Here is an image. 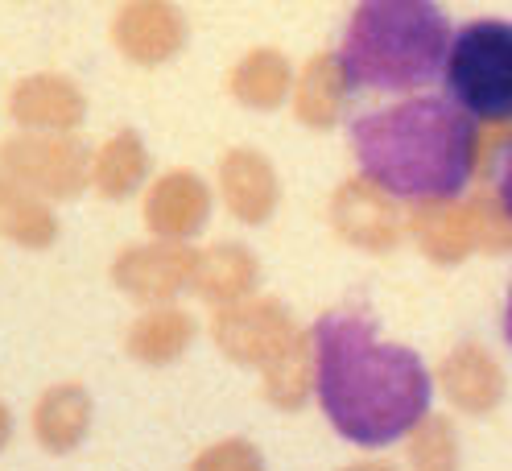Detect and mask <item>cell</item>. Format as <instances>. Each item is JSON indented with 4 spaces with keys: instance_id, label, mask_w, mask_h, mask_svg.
<instances>
[{
    "instance_id": "1",
    "label": "cell",
    "mask_w": 512,
    "mask_h": 471,
    "mask_svg": "<svg viewBox=\"0 0 512 471\" xmlns=\"http://www.w3.org/2000/svg\"><path fill=\"white\" fill-rule=\"evenodd\" d=\"M430 372L418 352L384 343L356 310L314 323V393L335 434L356 447H389L430 410Z\"/></svg>"
},
{
    "instance_id": "2",
    "label": "cell",
    "mask_w": 512,
    "mask_h": 471,
    "mask_svg": "<svg viewBox=\"0 0 512 471\" xmlns=\"http://www.w3.org/2000/svg\"><path fill=\"white\" fill-rule=\"evenodd\" d=\"M475 124L451 100L413 96L351 120V149L380 195L446 203L475 170Z\"/></svg>"
},
{
    "instance_id": "3",
    "label": "cell",
    "mask_w": 512,
    "mask_h": 471,
    "mask_svg": "<svg viewBox=\"0 0 512 471\" xmlns=\"http://www.w3.org/2000/svg\"><path fill=\"white\" fill-rule=\"evenodd\" d=\"M451 21L430 0H368L351 13L335 67L343 87L409 91L446 71Z\"/></svg>"
},
{
    "instance_id": "4",
    "label": "cell",
    "mask_w": 512,
    "mask_h": 471,
    "mask_svg": "<svg viewBox=\"0 0 512 471\" xmlns=\"http://www.w3.org/2000/svg\"><path fill=\"white\" fill-rule=\"evenodd\" d=\"M446 91L451 104L488 124L512 112V21H471L463 25L446 54Z\"/></svg>"
},
{
    "instance_id": "5",
    "label": "cell",
    "mask_w": 512,
    "mask_h": 471,
    "mask_svg": "<svg viewBox=\"0 0 512 471\" xmlns=\"http://www.w3.org/2000/svg\"><path fill=\"white\" fill-rule=\"evenodd\" d=\"M442 385H446V393H451V401L463 405V410H471V414L492 410V405L504 397V376H500L496 360L484 348H475V343L459 348L451 360L442 364Z\"/></svg>"
},
{
    "instance_id": "6",
    "label": "cell",
    "mask_w": 512,
    "mask_h": 471,
    "mask_svg": "<svg viewBox=\"0 0 512 471\" xmlns=\"http://www.w3.org/2000/svg\"><path fill=\"white\" fill-rule=\"evenodd\" d=\"M413 463H418V471H455V434L442 418H426L418 426Z\"/></svg>"
},
{
    "instance_id": "7",
    "label": "cell",
    "mask_w": 512,
    "mask_h": 471,
    "mask_svg": "<svg viewBox=\"0 0 512 471\" xmlns=\"http://www.w3.org/2000/svg\"><path fill=\"white\" fill-rule=\"evenodd\" d=\"M426 244H430V253L442 257V261L463 257L467 248L475 244L471 207H467V211H446V215H438V219H434V228L426 232Z\"/></svg>"
},
{
    "instance_id": "8",
    "label": "cell",
    "mask_w": 512,
    "mask_h": 471,
    "mask_svg": "<svg viewBox=\"0 0 512 471\" xmlns=\"http://www.w3.org/2000/svg\"><path fill=\"white\" fill-rule=\"evenodd\" d=\"M471 224H475V244L504 253L512 248V215L504 211L500 199H475L471 203Z\"/></svg>"
},
{
    "instance_id": "9",
    "label": "cell",
    "mask_w": 512,
    "mask_h": 471,
    "mask_svg": "<svg viewBox=\"0 0 512 471\" xmlns=\"http://www.w3.org/2000/svg\"><path fill=\"white\" fill-rule=\"evenodd\" d=\"M500 203H504V211L512 215V149H508L504 170H500Z\"/></svg>"
},
{
    "instance_id": "10",
    "label": "cell",
    "mask_w": 512,
    "mask_h": 471,
    "mask_svg": "<svg viewBox=\"0 0 512 471\" xmlns=\"http://www.w3.org/2000/svg\"><path fill=\"white\" fill-rule=\"evenodd\" d=\"M504 339L512 343V290H508V306H504Z\"/></svg>"
},
{
    "instance_id": "11",
    "label": "cell",
    "mask_w": 512,
    "mask_h": 471,
    "mask_svg": "<svg viewBox=\"0 0 512 471\" xmlns=\"http://www.w3.org/2000/svg\"><path fill=\"white\" fill-rule=\"evenodd\" d=\"M360 471H384V467H360Z\"/></svg>"
}]
</instances>
